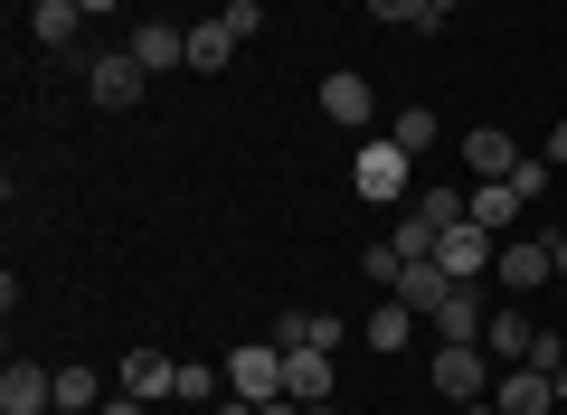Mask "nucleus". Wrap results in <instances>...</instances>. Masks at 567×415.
<instances>
[{
    "label": "nucleus",
    "instance_id": "nucleus-9",
    "mask_svg": "<svg viewBox=\"0 0 567 415\" xmlns=\"http://www.w3.org/2000/svg\"><path fill=\"white\" fill-rule=\"evenodd\" d=\"M445 293H454V274H445V264H435V256H406V274H398V302H406V312H416V321H435V312H445Z\"/></svg>",
    "mask_w": 567,
    "mask_h": 415
},
{
    "label": "nucleus",
    "instance_id": "nucleus-19",
    "mask_svg": "<svg viewBox=\"0 0 567 415\" xmlns=\"http://www.w3.org/2000/svg\"><path fill=\"white\" fill-rule=\"evenodd\" d=\"M360 340H369V350H388V359H406V340H416V312H406V302H398V293H388V302H379V312H369V321H360Z\"/></svg>",
    "mask_w": 567,
    "mask_h": 415
},
{
    "label": "nucleus",
    "instance_id": "nucleus-15",
    "mask_svg": "<svg viewBox=\"0 0 567 415\" xmlns=\"http://www.w3.org/2000/svg\"><path fill=\"white\" fill-rule=\"evenodd\" d=\"M464 160H473V179H511L529 152H520L511 133H492V123H473V133H464Z\"/></svg>",
    "mask_w": 567,
    "mask_h": 415
},
{
    "label": "nucleus",
    "instance_id": "nucleus-1",
    "mask_svg": "<svg viewBox=\"0 0 567 415\" xmlns=\"http://www.w3.org/2000/svg\"><path fill=\"white\" fill-rule=\"evenodd\" d=\"M425 377H435V396H454V406H473V396H492V350H473V340H435V359H425Z\"/></svg>",
    "mask_w": 567,
    "mask_h": 415
},
{
    "label": "nucleus",
    "instance_id": "nucleus-18",
    "mask_svg": "<svg viewBox=\"0 0 567 415\" xmlns=\"http://www.w3.org/2000/svg\"><path fill=\"white\" fill-rule=\"evenodd\" d=\"M483 331H492V312L473 302V283H454L445 312H435V340H473V350H483Z\"/></svg>",
    "mask_w": 567,
    "mask_h": 415
},
{
    "label": "nucleus",
    "instance_id": "nucleus-27",
    "mask_svg": "<svg viewBox=\"0 0 567 415\" xmlns=\"http://www.w3.org/2000/svg\"><path fill=\"white\" fill-rule=\"evenodd\" d=\"M95 415H152V406H142V396H123V387H114V396H104Z\"/></svg>",
    "mask_w": 567,
    "mask_h": 415
},
{
    "label": "nucleus",
    "instance_id": "nucleus-11",
    "mask_svg": "<svg viewBox=\"0 0 567 415\" xmlns=\"http://www.w3.org/2000/svg\"><path fill=\"white\" fill-rule=\"evenodd\" d=\"M492 283H511V293L548 283V237H502V256H492Z\"/></svg>",
    "mask_w": 567,
    "mask_h": 415
},
{
    "label": "nucleus",
    "instance_id": "nucleus-30",
    "mask_svg": "<svg viewBox=\"0 0 567 415\" xmlns=\"http://www.w3.org/2000/svg\"><path fill=\"white\" fill-rule=\"evenodd\" d=\"M76 10H85V20H114V10H123V0H76Z\"/></svg>",
    "mask_w": 567,
    "mask_h": 415
},
{
    "label": "nucleus",
    "instance_id": "nucleus-31",
    "mask_svg": "<svg viewBox=\"0 0 567 415\" xmlns=\"http://www.w3.org/2000/svg\"><path fill=\"white\" fill-rule=\"evenodd\" d=\"M548 160H558V170H567V123H558V133H548Z\"/></svg>",
    "mask_w": 567,
    "mask_h": 415
},
{
    "label": "nucleus",
    "instance_id": "nucleus-4",
    "mask_svg": "<svg viewBox=\"0 0 567 415\" xmlns=\"http://www.w3.org/2000/svg\"><path fill=\"white\" fill-rule=\"evenodd\" d=\"M492 256H502V237H483L473 218H454L445 237H435V264H445L454 283H483V274H492Z\"/></svg>",
    "mask_w": 567,
    "mask_h": 415
},
{
    "label": "nucleus",
    "instance_id": "nucleus-23",
    "mask_svg": "<svg viewBox=\"0 0 567 415\" xmlns=\"http://www.w3.org/2000/svg\"><path fill=\"white\" fill-rule=\"evenodd\" d=\"M454 218H425V208H406L398 218V256H435V237H445Z\"/></svg>",
    "mask_w": 567,
    "mask_h": 415
},
{
    "label": "nucleus",
    "instance_id": "nucleus-12",
    "mask_svg": "<svg viewBox=\"0 0 567 415\" xmlns=\"http://www.w3.org/2000/svg\"><path fill=\"white\" fill-rule=\"evenodd\" d=\"M529 198L511 189V179H473V198H464V218L483 227V237H511V218H520Z\"/></svg>",
    "mask_w": 567,
    "mask_h": 415
},
{
    "label": "nucleus",
    "instance_id": "nucleus-5",
    "mask_svg": "<svg viewBox=\"0 0 567 415\" xmlns=\"http://www.w3.org/2000/svg\"><path fill=\"white\" fill-rule=\"evenodd\" d=\"M227 396H246V406L284 396V350H275V340H256V350H237V359H227Z\"/></svg>",
    "mask_w": 567,
    "mask_h": 415
},
{
    "label": "nucleus",
    "instance_id": "nucleus-33",
    "mask_svg": "<svg viewBox=\"0 0 567 415\" xmlns=\"http://www.w3.org/2000/svg\"><path fill=\"white\" fill-rule=\"evenodd\" d=\"M464 415H502V406H492V396H473V406H464Z\"/></svg>",
    "mask_w": 567,
    "mask_h": 415
},
{
    "label": "nucleus",
    "instance_id": "nucleus-26",
    "mask_svg": "<svg viewBox=\"0 0 567 415\" xmlns=\"http://www.w3.org/2000/svg\"><path fill=\"white\" fill-rule=\"evenodd\" d=\"M218 20H227V29H237V39H256V29H265V0H227Z\"/></svg>",
    "mask_w": 567,
    "mask_h": 415
},
{
    "label": "nucleus",
    "instance_id": "nucleus-16",
    "mask_svg": "<svg viewBox=\"0 0 567 415\" xmlns=\"http://www.w3.org/2000/svg\"><path fill=\"white\" fill-rule=\"evenodd\" d=\"M265 340H275V350H341V321L331 312H275Z\"/></svg>",
    "mask_w": 567,
    "mask_h": 415
},
{
    "label": "nucleus",
    "instance_id": "nucleus-8",
    "mask_svg": "<svg viewBox=\"0 0 567 415\" xmlns=\"http://www.w3.org/2000/svg\"><path fill=\"white\" fill-rule=\"evenodd\" d=\"M123 396H142V406L181 396V359H162V350H123Z\"/></svg>",
    "mask_w": 567,
    "mask_h": 415
},
{
    "label": "nucleus",
    "instance_id": "nucleus-20",
    "mask_svg": "<svg viewBox=\"0 0 567 415\" xmlns=\"http://www.w3.org/2000/svg\"><path fill=\"white\" fill-rule=\"evenodd\" d=\"M29 29H39V48H76L85 39V10H76V0H29Z\"/></svg>",
    "mask_w": 567,
    "mask_h": 415
},
{
    "label": "nucleus",
    "instance_id": "nucleus-2",
    "mask_svg": "<svg viewBox=\"0 0 567 415\" xmlns=\"http://www.w3.org/2000/svg\"><path fill=\"white\" fill-rule=\"evenodd\" d=\"M406 179H416V152H398V142H360V160H350V189L369 198V208H388V198H406Z\"/></svg>",
    "mask_w": 567,
    "mask_h": 415
},
{
    "label": "nucleus",
    "instance_id": "nucleus-10",
    "mask_svg": "<svg viewBox=\"0 0 567 415\" xmlns=\"http://www.w3.org/2000/svg\"><path fill=\"white\" fill-rule=\"evenodd\" d=\"M369 104H379V95H369V76H350V66H331V76H322V123L360 133V123H369Z\"/></svg>",
    "mask_w": 567,
    "mask_h": 415
},
{
    "label": "nucleus",
    "instance_id": "nucleus-32",
    "mask_svg": "<svg viewBox=\"0 0 567 415\" xmlns=\"http://www.w3.org/2000/svg\"><path fill=\"white\" fill-rule=\"evenodd\" d=\"M548 387H558V406H567V359H558V369H548Z\"/></svg>",
    "mask_w": 567,
    "mask_h": 415
},
{
    "label": "nucleus",
    "instance_id": "nucleus-14",
    "mask_svg": "<svg viewBox=\"0 0 567 415\" xmlns=\"http://www.w3.org/2000/svg\"><path fill=\"white\" fill-rule=\"evenodd\" d=\"M123 48H133V58L152 66V76H171V66H189V29H171V20H142V29H133Z\"/></svg>",
    "mask_w": 567,
    "mask_h": 415
},
{
    "label": "nucleus",
    "instance_id": "nucleus-25",
    "mask_svg": "<svg viewBox=\"0 0 567 415\" xmlns=\"http://www.w3.org/2000/svg\"><path fill=\"white\" fill-rule=\"evenodd\" d=\"M360 274H369V283H388V293H398V274H406V256H398V246H369V256H360Z\"/></svg>",
    "mask_w": 567,
    "mask_h": 415
},
{
    "label": "nucleus",
    "instance_id": "nucleus-3",
    "mask_svg": "<svg viewBox=\"0 0 567 415\" xmlns=\"http://www.w3.org/2000/svg\"><path fill=\"white\" fill-rule=\"evenodd\" d=\"M85 85H95V104H104V114H133V104H142V85H152V66H142L133 48H114V58H85Z\"/></svg>",
    "mask_w": 567,
    "mask_h": 415
},
{
    "label": "nucleus",
    "instance_id": "nucleus-35",
    "mask_svg": "<svg viewBox=\"0 0 567 415\" xmlns=\"http://www.w3.org/2000/svg\"><path fill=\"white\" fill-rule=\"evenodd\" d=\"M181 415H208V406H181Z\"/></svg>",
    "mask_w": 567,
    "mask_h": 415
},
{
    "label": "nucleus",
    "instance_id": "nucleus-28",
    "mask_svg": "<svg viewBox=\"0 0 567 415\" xmlns=\"http://www.w3.org/2000/svg\"><path fill=\"white\" fill-rule=\"evenodd\" d=\"M548 274H567V227H548Z\"/></svg>",
    "mask_w": 567,
    "mask_h": 415
},
{
    "label": "nucleus",
    "instance_id": "nucleus-24",
    "mask_svg": "<svg viewBox=\"0 0 567 415\" xmlns=\"http://www.w3.org/2000/svg\"><path fill=\"white\" fill-rule=\"evenodd\" d=\"M369 20L379 29H425V0H369Z\"/></svg>",
    "mask_w": 567,
    "mask_h": 415
},
{
    "label": "nucleus",
    "instance_id": "nucleus-22",
    "mask_svg": "<svg viewBox=\"0 0 567 415\" xmlns=\"http://www.w3.org/2000/svg\"><path fill=\"white\" fill-rule=\"evenodd\" d=\"M435 133H445V123H435V114H425V104H406V114H398V133H388V142H398V152H435Z\"/></svg>",
    "mask_w": 567,
    "mask_h": 415
},
{
    "label": "nucleus",
    "instance_id": "nucleus-21",
    "mask_svg": "<svg viewBox=\"0 0 567 415\" xmlns=\"http://www.w3.org/2000/svg\"><path fill=\"white\" fill-rule=\"evenodd\" d=\"M95 406H104L95 369H58V415H95Z\"/></svg>",
    "mask_w": 567,
    "mask_h": 415
},
{
    "label": "nucleus",
    "instance_id": "nucleus-17",
    "mask_svg": "<svg viewBox=\"0 0 567 415\" xmlns=\"http://www.w3.org/2000/svg\"><path fill=\"white\" fill-rule=\"evenodd\" d=\"M237 29H227V20H199V29H189V76H227V66H237Z\"/></svg>",
    "mask_w": 567,
    "mask_h": 415
},
{
    "label": "nucleus",
    "instance_id": "nucleus-6",
    "mask_svg": "<svg viewBox=\"0 0 567 415\" xmlns=\"http://www.w3.org/2000/svg\"><path fill=\"white\" fill-rule=\"evenodd\" d=\"M483 350H492V369H529V350H539V321H529L520 302H502V312H492V331H483Z\"/></svg>",
    "mask_w": 567,
    "mask_h": 415
},
{
    "label": "nucleus",
    "instance_id": "nucleus-7",
    "mask_svg": "<svg viewBox=\"0 0 567 415\" xmlns=\"http://www.w3.org/2000/svg\"><path fill=\"white\" fill-rule=\"evenodd\" d=\"M492 406L502 415H548L558 387H548V369H492Z\"/></svg>",
    "mask_w": 567,
    "mask_h": 415
},
{
    "label": "nucleus",
    "instance_id": "nucleus-34",
    "mask_svg": "<svg viewBox=\"0 0 567 415\" xmlns=\"http://www.w3.org/2000/svg\"><path fill=\"white\" fill-rule=\"evenodd\" d=\"M312 415H341V406H312Z\"/></svg>",
    "mask_w": 567,
    "mask_h": 415
},
{
    "label": "nucleus",
    "instance_id": "nucleus-29",
    "mask_svg": "<svg viewBox=\"0 0 567 415\" xmlns=\"http://www.w3.org/2000/svg\"><path fill=\"white\" fill-rule=\"evenodd\" d=\"M454 10H464V0H425V29H445V20H454Z\"/></svg>",
    "mask_w": 567,
    "mask_h": 415
},
{
    "label": "nucleus",
    "instance_id": "nucleus-13",
    "mask_svg": "<svg viewBox=\"0 0 567 415\" xmlns=\"http://www.w3.org/2000/svg\"><path fill=\"white\" fill-rule=\"evenodd\" d=\"M284 396L293 406H331V350H284Z\"/></svg>",
    "mask_w": 567,
    "mask_h": 415
}]
</instances>
